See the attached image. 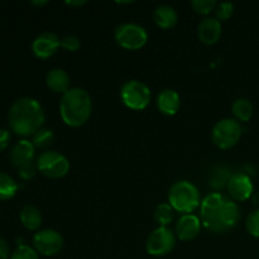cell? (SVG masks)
<instances>
[{"instance_id": "1", "label": "cell", "mask_w": 259, "mask_h": 259, "mask_svg": "<svg viewBox=\"0 0 259 259\" xmlns=\"http://www.w3.org/2000/svg\"><path fill=\"white\" fill-rule=\"evenodd\" d=\"M201 223L207 230L223 234L237 227L240 218L239 206L229 196L212 192L201 201Z\"/></svg>"}, {"instance_id": "2", "label": "cell", "mask_w": 259, "mask_h": 259, "mask_svg": "<svg viewBox=\"0 0 259 259\" xmlns=\"http://www.w3.org/2000/svg\"><path fill=\"white\" fill-rule=\"evenodd\" d=\"M10 129L20 137L34 136L45 123L42 104L33 98H20L12 104L8 114Z\"/></svg>"}, {"instance_id": "3", "label": "cell", "mask_w": 259, "mask_h": 259, "mask_svg": "<svg viewBox=\"0 0 259 259\" xmlns=\"http://www.w3.org/2000/svg\"><path fill=\"white\" fill-rule=\"evenodd\" d=\"M93 111L90 94L81 88H71L62 95L60 101V114L63 123L72 128L83 125Z\"/></svg>"}, {"instance_id": "4", "label": "cell", "mask_w": 259, "mask_h": 259, "mask_svg": "<svg viewBox=\"0 0 259 259\" xmlns=\"http://www.w3.org/2000/svg\"><path fill=\"white\" fill-rule=\"evenodd\" d=\"M168 202L175 211L191 214L201 205L200 192L192 182L181 180L172 185L168 192Z\"/></svg>"}, {"instance_id": "5", "label": "cell", "mask_w": 259, "mask_h": 259, "mask_svg": "<svg viewBox=\"0 0 259 259\" xmlns=\"http://www.w3.org/2000/svg\"><path fill=\"white\" fill-rule=\"evenodd\" d=\"M243 129L238 120L224 118L218 121L211 132V138L215 146L220 149H229L239 142Z\"/></svg>"}, {"instance_id": "6", "label": "cell", "mask_w": 259, "mask_h": 259, "mask_svg": "<svg viewBox=\"0 0 259 259\" xmlns=\"http://www.w3.org/2000/svg\"><path fill=\"white\" fill-rule=\"evenodd\" d=\"M151 90L138 80L126 81L120 89L121 101L132 110H143L151 103Z\"/></svg>"}, {"instance_id": "7", "label": "cell", "mask_w": 259, "mask_h": 259, "mask_svg": "<svg viewBox=\"0 0 259 259\" xmlns=\"http://www.w3.org/2000/svg\"><path fill=\"white\" fill-rule=\"evenodd\" d=\"M37 168L48 179H61L70 169V162L57 151H46L37 158Z\"/></svg>"}, {"instance_id": "8", "label": "cell", "mask_w": 259, "mask_h": 259, "mask_svg": "<svg viewBox=\"0 0 259 259\" xmlns=\"http://www.w3.org/2000/svg\"><path fill=\"white\" fill-rule=\"evenodd\" d=\"M115 40L120 47L134 51L143 47L148 40L147 30L136 23H125L115 28Z\"/></svg>"}, {"instance_id": "9", "label": "cell", "mask_w": 259, "mask_h": 259, "mask_svg": "<svg viewBox=\"0 0 259 259\" xmlns=\"http://www.w3.org/2000/svg\"><path fill=\"white\" fill-rule=\"evenodd\" d=\"M176 245V234L168 227H159L149 234L146 242L147 253L154 257H163L171 253Z\"/></svg>"}, {"instance_id": "10", "label": "cell", "mask_w": 259, "mask_h": 259, "mask_svg": "<svg viewBox=\"0 0 259 259\" xmlns=\"http://www.w3.org/2000/svg\"><path fill=\"white\" fill-rule=\"evenodd\" d=\"M63 247V238L57 230L45 229L39 230L33 237V248L42 255H56Z\"/></svg>"}, {"instance_id": "11", "label": "cell", "mask_w": 259, "mask_h": 259, "mask_svg": "<svg viewBox=\"0 0 259 259\" xmlns=\"http://www.w3.org/2000/svg\"><path fill=\"white\" fill-rule=\"evenodd\" d=\"M227 190L230 199L242 202L252 196L254 187H253V182L248 175L243 174V172H237V174H233Z\"/></svg>"}, {"instance_id": "12", "label": "cell", "mask_w": 259, "mask_h": 259, "mask_svg": "<svg viewBox=\"0 0 259 259\" xmlns=\"http://www.w3.org/2000/svg\"><path fill=\"white\" fill-rule=\"evenodd\" d=\"M61 47V39L53 32H43L33 40L32 51L35 57L48 58Z\"/></svg>"}, {"instance_id": "13", "label": "cell", "mask_w": 259, "mask_h": 259, "mask_svg": "<svg viewBox=\"0 0 259 259\" xmlns=\"http://www.w3.org/2000/svg\"><path fill=\"white\" fill-rule=\"evenodd\" d=\"M35 154V147L32 142L28 139H20L17 143L13 146L12 151H10L9 158L12 166L19 169L20 167L25 166L28 163H32L34 159Z\"/></svg>"}, {"instance_id": "14", "label": "cell", "mask_w": 259, "mask_h": 259, "mask_svg": "<svg viewBox=\"0 0 259 259\" xmlns=\"http://www.w3.org/2000/svg\"><path fill=\"white\" fill-rule=\"evenodd\" d=\"M176 237L184 242H190L200 234L201 220L192 214H185L179 219L176 224Z\"/></svg>"}, {"instance_id": "15", "label": "cell", "mask_w": 259, "mask_h": 259, "mask_svg": "<svg viewBox=\"0 0 259 259\" xmlns=\"http://www.w3.org/2000/svg\"><path fill=\"white\" fill-rule=\"evenodd\" d=\"M222 22L215 17L204 18L197 27L199 39L205 45H215L222 37Z\"/></svg>"}, {"instance_id": "16", "label": "cell", "mask_w": 259, "mask_h": 259, "mask_svg": "<svg viewBox=\"0 0 259 259\" xmlns=\"http://www.w3.org/2000/svg\"><path fill=\"white\" fill-rule=\"evenodd\" d=\"M181 99L177 91L172 89H164L157 96V108L164 115L172 116L180 110Z\"/></svg>"}, {"instance_id": "17", "label": "cell", "mask_w": 259, "mask_h": 259, "mask_svg": "<svg viewBox=\"0 0 259 259\" xmlns=\"http://www.w3.org/2000/svg\"><path fill=\"white\" fill-rule=\"evenodd\" d=\"M46 83L53 93L62 94V95L71 89L70 76L62 68H52L46 76Z\"/></svg>"}, {"instance_id": "18", "label": "cell", "mask_w": 259, "mask_h": 259, "mask_svg": "<svg viewBox=\"0 0 259 259\" xmlns=\"http://www.w3.org/2000/svg\"><path fill=\"white\" fill-rule=\"evenodd\" d=\"M154 23L158 25L162 29H171L177 24L179 20V14H177L176 9L171 5L162 4L156 8L153 13Z\"/></svg>"}, {"instance_id": "19", "label": "cell", "mask_w": 259, "mask_h": 259, "mask_svg": "<svg viewBox=\"0 0 259 259\" xmlns=\"http://www.w3.org/2000/svg\"><path fill=\"white\" fill-rule=\"evenodd\" d=\"M232 176H233L232 171H230L227 166L218 164V166L212 167L211 171H210L209 174L210 187H212L214 190L227 189Z\"/></svg>"}, {"instance_id": "20", "label": "cell", "mask_w": 259, "mask_h": 259, "mask_svg": "<svg viewBox=\"0 0 259 259\" xmlns=\"http://www.w3.org/2000/svg\"><path fill=\"white\" fill-rule=\"evenodd\" d=\"M19 218L23 227L28 230H38L43 222V218L39 209H37L33 205H27V206L23 207Z\"/></svg>"}, {"instance_id": "21", "label": "cell", "mask_w": 259, "mask_h": 259, "mask_svg": "<svg viewBox=\"0 0 259 259\" xmlns=\"http://www.w3.org/2000/svg\"><path fill=\"white\" fill-rule=\"evenodd\" d=\"M233 115L235 116V120L239 121H248L253 116V104L249 99L239 98L234 101L232 106Z\"/></svg>"}, {"instance_id": "22", "label": "cell", "mask_w": 259, "mask_h": 259, "mask_svg": "<svg viewBox=\"0 0 259 259\" xmlns=\"http://www.w3.org/2000/svg\"><path fill=\"white\" fill-rule=\"evenodd\" d=\"M18 191V184L12 176L0 172V201L13 199Z\"/></svg>"}, {"instance_id": "23", "label": "cell", "mask_w": 259, "mask_h": 259, "mask_svg": "<svg viewBox=\"0 0 259 259\" xmlns=\"http://www.w3.org/2000/svg\"><path fill=\"white\" fill-rule=\"evenodd\" d=\"M174 211L169 204H159L154 210V220L159 227H168L174 220Z\"/></svg>"}, {"instance_id": "24", "label": "cell", "mask_w": 259, "mask_h": 259, "mask_svg": "<svg viewBox=\"0 0 259 259\" xmlns=\"http://www.w3.org/2000/svg\"><path fill=\"white\" fill-rule=\"evenodd\" d=\"M55 142V133L52 129L42 128L33 136L32 143L37 148H47Z\"/></svg>"}, {"instance_id": "25", "label": "cell", "mask_w": 259, "mask_h": 259, "mask_svg": "<svg viewBox=\"0 0 259 259\" xmlns=\"http://www.w3.org/2000/svg\"><path fill=\"white\" fill-rule=\"evenodd\" d=\"M10 259H39L38 253L35 252L34 248L29 247V245H18L17 249L12 253Z\"/></svg>"}, {"instance_id": "26", "label": "cell", "mask_w": 259, "mask_h": 259, "mask_svg": "<svg viewBox=\"0 0 259 259\" xmlns=\"http://www.w3.org/2000/svg\"><path fill=\"white\" fill-rule=\"evenodd\" d=\"M191 5L196 13L201 15H207L212 10H215L218 4L215 0H192Z\"/></svg>"}, {"instance_id": "27", "label": "cell", "mask_w": 259, "mask_h": 259, "mask_svg": "<svg viewBox=\"0 0 259 259\" xmlns=\"http://www.w3.org/2000/svg\"><path fill=\"white\" fill-rule=\"evenodd\" d=\"M215 18L220 22L223 20H228L234 13V4L229 2H224V3H219L215 8Z\"/></svg>"}, {"instance_id": "28", "label": "cell", "mask_w": 259, "mask_h": 259, "mask_svg": "<svg viewBox=\"0 0 259 259\" xmlns=\"http://www.w3.org/2000/svg\"><path fill=\"white\" fill-rule=\"evenodd\" d=\"M245 228L252 237L259 238V209L248 215L245 220Z\"/></svg>"}, {"instance_id": "29", "label": "cell", "mask_w": 259, "mask_h": 259, "mask_svg": "<svg viewBox=\"0 0 259 259\" xmlns=\"http://www.w3.org/2000/svg\"><path fill=\"white\" fill-rule=\"evenodd\" d=\"M61 47L65 48L66 51H70V52H76L81 47V40L77 35H66L65 38L61 39Z\"/></svg>"}, {"instance_id": "30", "label": "cell", "mask_w": 259, "mask_h": 259, "mask_svg": "<svg viewBox=\"0 0 259 259\" xmlns=\"http://www.w3.org/2000/svg\"><path fill=\"white\" fill-rule=\"evenodd\" d=\"M37 171V163H33L32 162V163H28L25 164V166L20 167V168L18 169V175H19V177L23 181H29V180H32L33 177L35 176Z\"/></svg>"}, {"instance_id": "31", "label": "cell", "mask_w": 259, "mask_h": 259, "mask_svg": "<svg viewBox=\"0 0 259 259\" xmlns=\"http://www.w3.org/2000/svg\"><path fill=\"white\" fill-rule=\"evenodd\" d=\"M10 138H12V137H10L9 131L0 128V152L4 151V149L9 146Z\"/></svg>"}, {"instance_id": "32", "label": "cell", "mask_w": 259, "mask_h": 259, "mask_svg": "<svg viewBox=\"0 0 259 259\" xmlns=\"http://www.w3.org/2000/svg\"><path fill=\"white\" fill-rule=\"evenodd\" d=\"M10 247L8 242L0 238V259H8L10 257Z\"/></svg>"}, {"instance_id": "33", "label": "cell", "mask_w": 259, "mask_h": 259, "mask_svg": "<svg viewBox=\"0 0 259 259\" xmlns=\"http://www.w3.org/2000/svg\"><path fill=\"white\" fill-rule=\"evenodd\" d=\"M86 3H88L86 0H68V2H66V4L70 5V7H82Z\"/></svg>"}, {"instance_id": "34", "label": "cell", "mask_w": 259, "mask_h": 259, "mask_svg": "<svg viewBox=\"0 0 259 259\" xmlns=\"http://www.w3.org/2000/svg\"><path fill=\"white\" fill-rule=\"evenodd\" d=\"M32 4L37 5V7H43V5H47L48 2L47 0H39V2H37V0H33Z\"/></svg>"}, {"instance_id": "35", "label": "cell", "mask_w": 259, "mask_h": 259, "mask_svg": "<svg viewBox=\"0 0 259 259\" xmlns=\"http://www.w3.org/2000/svg\"><path fill=\"white\" fill-rule=\"evenodd\" d=\"M253 201H254L255 205H259V194H255L254 196H253Z\"/></svg>"}]
</instances>
